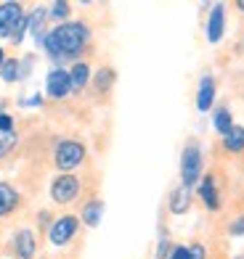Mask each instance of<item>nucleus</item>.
I'll return each mask as SVG.
<instances>
[{"instance_id": "f257e3e1", "label": "nucleus", "mask_w": 244, "mask_h": 259, "mask_svg": "<svg viewBox=\"0 0 244 259\" xmlns=\"http://www.w3.org/2000/svg\"><path fill=\"white\" fill-rule=\"evenodd\" d=\"M93 40V29L80 19H69L64 24H56L53 29H48L45 40L40 48L45 51V56L53 61V66H64L72 58H80L85 53V48Z\"/></svg>"}, {"instance_id": "f03ea898", "label": "nucleus", "mask_w": 244, "mask_h": 259, "mask_svg": "<svg viewBox=\"0 0 244 259\" xmlns=\"http://www.w3.org/2000/svg\"><path fill=\"white\" fill-rule=\"evenodd\" d=\"M88 159V148L77 138H61L53 148V167L59 175H72L77 167H83Z\"/></svg>"}, {"instance_id": "7ed1b4c3", "label": "nucleus", "mask_w": 244, "mask_h": 259, "mask_svg": "<svg viewBox=\"0 0 244 259\" xmlns=\"http://www.w3.org/2000/svg\"><path fill=\"white\" fill-rule=\"evenodd\" d=\"M204 175V154L196 140H189L181 151V185L194 191Z\"/></svg>"}, {"instance_id": "20e7f679", "label": "nucleus", "mask_w": 244, "mask_h": 259, "mask_svg": "<svg viewBox=\"0 0 244 259\" xmlns=\"http://www.w3.org/2000/svg\"><path fill=\"white\" fill-rule=\"evenodd\" d=\"M48 193H51L53 204L66 206V204H72V201L80 198V193H83V180H80L75 172L72 175H56V178L51 180Z\"/></svg>"}, {"instance_id": "39448f33", "label": "nucleus", "mask_w": 244, "mask_h": 259, "mask_svg": "<svg viewBox=\"0 0 244 259\" xmlns=\"http://www.w3.org/2000/svg\"><path fill=\"white\" fill-rule=\"evenodd\" d=\"M80 225H83V222H80L77 214H61V217H56L53 225L48 228V241H51V246H56V249H64V246H69V243L77 238Z\"/></svg>"}, {"instance_id": "423d86ee", "label": "nucleus", "mask_w": 244, "mask_h": 259, "mask_svg": "<svg viewBox=\"0 0 244 259\" xmlns=\"http://www.w3.org/2000/svg\"><path fill=\"white\" fill-rule=\"evenodd\" d=\"M72 93V79H69V69L64 66H53L45 74V96L53 101H64Z\"/></svg>"}, {"instance_id": "0eeeda50", "label": "nucleus", "mask_w": 244, "mask_h": 259, "mask_svg": "<svg viewBox=\"0 0 244 259\" xmlns=\"http://www.w3.org/2000/svg\"><path fill=\"white\" fill-rule=\"evenodd\" d=\"M8 251L14 259H34V254H38V238H34V233L29 228H19L11 235Z\"/></svg>"}, {"instance_id": "6e6552de", "label": "nucleus", "mask_w": 244, "mask_h": 259, "mask_svg": "<svg viewBox=\"0 0 244 259\" xmlns=\"http://www.w3.org/2000/svg\"><path fill=\"white\" fill-rule=\"evenodd\" d=\"M27 11L19 0H3L0 3V40H8L14 27L19 24V19L24 16Z\"/></svg>"}, {"instance_id": "1a4fd4ad", "label": "nucleus", "mask_w": 244, "mask_h": 259, "mask_svg": "<svg viewBox=\"0 0 244 259\" xmlns=\"http://www.w3.org/2000/svg\"><path fill=\"white\" fill-rule=\"evenodd\" d=\"M196 193H199V201L204 204V209L220 211V185H218V178L213 172L202 175L199 185H196Z\"/></svg>"}, {"instance_id": "9d476101", "label": "nucleus", "mask_w": 244, "mask_h": 259, "mask_svg": "<svg viewBox=\"0 0 244 259\" xmlns=\"http://www.w3.org/2000/svg\"><path fill=\"white\" fill-rule=\"evenodd\" d=\"M226 34V3H215L210 6V14H207V42L218 45Z\"/></svg>"}, {"instance_id": "9b49d317", "label": "nucleus", "mask_w": 244, "mask_h": 259, "mask_svg": "<svg viewBox=\"0 0 244 259\" xmlns=\"http://www.w3.org/2000/svg\"><path fill=\"white\" fill-rule=\"evenodd\" d=\"M215 96H218V82L210 72H207V74L199 77V85H196V109L199 111H213Z\"/></svg>"}, {"instance_id": "f8f14e48", "label": "nucleus", "mask_w": 244, "mask_h": 259, "mask_svg": "<svg viewBox=\"0 0 244 259\" xmlns=\"http://www.w3.org/2000/svg\"><path fill=\"white\" fill-rule=\"evenodd\" d=\"M24 204V196H21L19 191L11 183H6V180H0V220H6V217H11L14 211Z\"/></svg>"}, {"instance_id": "ddd939ff", "label": "nucleus", "mask_w": 244, "mask_h": 259, "mask_svg": "<svg viewBox=\"0 0 244 259\" xmlns=\"http://www.w3.org/2000/svg\"><path fill=\"white\" fill-rule=\"evenodd\" d=\"M27 19H29V34L34 37V42L38 45H43V40H45V34H48V6H34L29 14H27Z\"/></svg>"}, {"instance_id": "4468645a", "label": "nucleus", "mask_w": 244, "mask_h": 259, "mask_svg": "<svg viewBox=\"0 0 244 259\" xmlns=\"http://www.w3.org/2000/svg\"><path fill=\"white\" fill-rule=\"evenodd\" d=\"M191 204H194V191H189V188H183V185L172 188L170 196H167V211L176 217L186 214V211L191 209Z\"/></svg>"}, {"instance_id": "2eb2a0df", "label": "nucleus", "mask_w": 244, "mask_h": 259, "mask_svg": "<svg viewBox=\"0 0 244 259\" xmlns=\"http://www.w3.org/2000/svg\"><path fill=\"white\" fill-rule=\"evenodd\" d=\"M114 82H117V72H114L112 66H101V69L93 72L90 85H93V90H96L98 96H109L112 88H114Z\"/></svg>"}, {"instance_id": "dca6fc26", "label": "nucleus", "mask_w": 244, "mask_h": 259, "mask_svg": "<svg viewBox=\"0 0 244 259\" xmlns=\"http://www.w3.org/2000/svg\"><path fill=\"white\" fill-rule=\"evenodd\" d=\"M69 79H72V93H80L85 90L90 85L93 79V69L88 61H75L72 66H69Z\"/></svg>"}, {"instance_id": "f3484780", "label": "nucleus", "mask_w": 244, "mask_h": 259, "mask_svg": "<svg viewBox=\"0 0 244 259\" xmlns=\"http://www.w3.org/2000/svg\"><path fill=\"white\" fill-rule=\"evenodd\" d=\"M103 220V201L101 198H90V201H85L83 211H80V222H83L85 228H98Z\"/></svg>"}, {"instance_id": "a211bd4d", "label": "nucleus", "mask_w": 244, "mask_h": 259, "mask_svg": "<svg viewBox=\"0 0 244 259\" xmlns=\"http://www.w3.org/2000/svg\"><path fill=\"white\" fill-rule=\"evenodd\" d=\"M223 151L226 154H234V156L244 151V127L241 124H234L223 135Z\"/></svg>"}, {"instance_id": "6ab92c4d", "label": "nucleus", "mask_w": 244, "mask_h": 259, "mask_svg": "<svg viewBox=\"0 0 244 259\" xmlns=\"http://www.w3.org/2000/svg\"><path fill=\"white\" fill-rule=\"evenodd\" d=\"M234 127V116H231L228 106H218V109H213V130L223 138L228 130Z\"/></svg>"}, {"instance_id": "aec40b11", "label": "nucleus", "mask_w": 244, "mask_h": 259, "mask_svg": "<svg viewBox=\"0 0 244 259\" xmlns=\"http://www.w3.org/2000/svg\"><path fill=\"white\" fill-rule=\"evenodd\" d=\"M69 16H72V3H66V0H53L48 6V19L56 21V24L69 21Z\"/></svg>"}, {"instance_id": "412c9836", "label": "nucleus", "mask_w": 244, "mask_h": 259, "mask_svg": "<svg viewBox=\"0 0 244 259\" xmlns=\"http://www.w3.org/2000/svg\"><path fill=\"white\" fill-rule=\"evenodd\" d=\"M0 79L3 82H19V58H6V64H3V69H0Z\"/></svg>"}, {"instance_id": "4be33fe9", "label": "nucleus", "mask_w": 244, "mask_h": 259, "mask_svg": "<svg viewBox=\"0 0 244 259\" xmlns=\"http://www.w3.org/2000/svg\"><path fill=\"white\" fill-rule=\"evenodd\" d=\"M27 32H29V19H27V14L19 19V24L14 27V32H11V37H8V42L11 45H21L24 42V37H27Z\"/></svg>"}, {"instance_id": "5701e85b", "label": "nucleus", "mask_w": 244, "mask_h": 259, "mask_svg": "<svg viewBox=\"0 0 244 259\" xmlns=\"http://www.w3.org/2000/svg\"><path fill=\"white\" fill-rule=\"evenodd\" d=\"M16 146H19V135L16 133H0V159H6Z\"/></svg>"}, {"instance_id": "b1692460", "label": "nucleus", "mask_w": 244, "mask_h": 259, "mask_svg": "<svg viewBox=\"0 0 244 259\" xmlns=\"http://www.w3.org/2000/svg\"><path fill=\"white\" fill-rule=\"evenodd\" d=\"M170 249H172V241H170L167 230L162 228V233H159V241H157V249H154V259H167Z\"/></svg>"}, {"instance_id": "393cba45", "label": "nucleus", "mask_w": 244, "mask_h": 259, "mask_svg": "<svg viewBox=\"0 0 244 259\" xmlns=\"http://www.w3.org/2000/svg\"><path fill=\"white\" fill-rule=\"evenodd\" d=\"M32 69H34V56L27 53V56L19 61V82H27V79L32 77Z\"/></svg>"}, {"instance_id": "a878e982", "label": "nucleus", "mask_w": 244, "mask_h": 259, "mask_svg": "<svg viewBox=\"0 0 244 259\" xmlns=\"http://www.w3.org/2000/svg\"><path fill=\"white\" fill-rule=\"evenodd\" d=\"M228 235L231 238H241L244 235V214H236L234 220L228 222Z\"/></svg>"}, {"instance_id": "bb28decb", "label": "nucleus", "mask_w": 244, "mask_h": 259, "mask_svg": "<svg viewBox=\"0 0 244 259\" xmlns=\"http://www.w3.org/2000/svg\"><path fill=\"white\" fill-rule=\"evenodd\" d=\"M0 133H16V119L8 111L0 114Z\"/></svg>"}, {"instance_id": "cd10ccee", "label": "nucleus", "mask_w": 244, "mask_h": 259, "mask_svg": "<svg viewBox=\"0 0 244 259\" xmlns=\"http://www.w3.org/2000/svg\"><path fill=\"white\" fill-rule=\"evenodd\" d=\"M189 259H207V246L199 243V241H194L189 246Z\"/></svg>"}, {"instance_id": "c85d7f7f", "label": "nucleus", "mask_w": 244, "mask_h": 259, "mask_svg": "<svg viewBox=\"0 0 244 259\" xmlns=\"http://www.w3.org/2000/svg\"><path fill=\"white\" fill-rule=\"evenodd\" d=\"M167 259H189V246L186 243H172Z\"/></svg>"}, {"instance_id": "c756f323", "label": "nucleus", "mask_w": 244, "mask_h": 259, "mask_svg": "<svg viewBox=\"0 0 244 259\" xmlns=\"http://www.w3.org/2000/svg\"><path fill=\"white\" fill-rule=\"evenodd\" d=\"M19 106H24V109H27V106H32V109H40V106H43V93H34L32 98H19Z\"/></svg>"}, {"instance_id": "7c9ffc66", "label": "nucleus", "mask_w": 244, "mask_h": 259, "mask_svg": "<svg viewBox=\"0 0 244 259\" xmlns=\"http://www.w3.org/2000/svg\"><path fill=\"white\" fill-rule=\"evenodd\" d=\"M38 225H40V230H45V233H48V228L53 225V217H51V211H38Z\"/></svg>"}, {"instance_id": "2f4dec72", "label": "nucleus", "mask_w": 244, "mask_h": 259, "mask_svg": "<svg viewBox=\"0 0 244 259\" xmlns=\"http://www.w3.org/2000/svg\"><path fill=\"white\" fill-rule=\"evenodd\" d=\"M6 58H8V56H6V48H3V45H0V69H3V64H6Z\"/></svg>"}, {"instance_id": "473e14b6", "label": "nucleus", "mask_w": 244, "mask_h": 259, "mask_svg": "<svg viewBox=\"0 0 244 259\" xmlns=\"http://www.w3.org/2000/svg\"><path fill=\"white\" fill-rule=\"evenodd\" d=\"M0 114H6V101L0 98Z\"/></svg>"}, {"instance_id": "72a5a7b5", "label": "nucleus", "mask_w": 244, "mask_h": 259, "mask_svg": "<svg viewBox=\"0 0 244 259\" xmlns=\"http://www.w3.org/2000/svg\"><path fill=\"white\" fill-rule=\"evenodd\" d=\"M236 8H239V11H244V0H239V3H236Z\"/></svg>"}]
</instances>
